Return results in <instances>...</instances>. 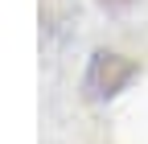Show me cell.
<instances>
[{
    "mask_svg": "<svg viewBox=\"0 0 148 144\" xmlns=\"http://www.w3.org/2000/svg\"><path fill=\"white\" fill-rule=\"evenodd\" d=\"M132 74H136V66L123 62L119 53H95V66H90V78L86 82H90L95 95H115Z\"/></svg>",
    "mask_w": 148,
    "mask_h": 144,
    "instance_id": "cell-1",
    "label": "cell"
}]
</instances>
